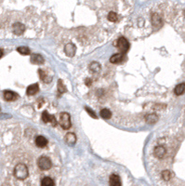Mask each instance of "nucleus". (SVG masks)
I'll return each instance as SVG.
<instances>
[{"instance_id":"obj_20","label":"nucleus","mask_w":185,"mask_h":186,"mask_svg":"<svg viewBox=\"0 0 185 186\" xmlns=\"http://www.w3.org/2000/svg\"><path fill=\"white\" fill-rule=\"evenodd\" d=\"M107 19H108V21H111V22H116V21H118L119 17H118V15H117L115 12L111 11V12H109V14H108V16H107Z\"/></svg>"},{"instance_id":"obj_5","label":"nucleus","mask_w":185,"mask_h":186,"mask_svg":"<svg viewBox=\"0 0 185 186\" xmlns=\"http://www.w3.org/2000/svg\"><path fill=\"white\" fill-rule=\"evenodd\" d=\"M25 26L21 22H14L12 25V32L16 36H21L24 33Z\"/></svg>"},{"instance_id":"obj_8","label":"nucleus","mask_w":185,"mask_h":186,"mask_svg":"<svg viewBox=\"0 0 185 186\" xmlns=\"http://www.w3.org/2000/svg\"><path fill=\"white\" fill-rule=\"evenodd\" d=\"M75 50H76V48L74 44H67L64 47V52L69 57H74L75 54Z\"/></svg>"},{"instance_id":"obj_11","label":"nucleus","mask_w":185,"mask_h":186,"mask_svg":"<svg viewBox=\"0 0 185 186\" xmlns=\"http://www.w3.org/2000/svg\"><path fill=\"white\" fill-rule=\"evenodd\" d=\"M31 61L36 64H44V59L41 55L32 54L31 55Z\"/></svg>"},{"instance_id":"obj_9","label":"nucleus","mask_w":185,"mask_h":186,"mask_svg":"<svg viewBox=\"0 0 185 186\" xmlns=\"http://www.w3.org/2000/svg\"><path fill=\"white\" fill-rule=\"evenodd\" d=\"M18 95L16 93H14L13 91H10V90H7L4 92V99L8 102H12V101H15L17 99Z\"/></svg>"},{"instance_id":"obj_13","label":"nucleus","mask_w":185,"mask_h":186,"mask_svg":"<svg viewBox=\"0 0 185 186\" xmlns=\"http://www.w3.org/2000/svg\"><path fill=\"white\" fill-rule=\"evenodd\" d=\"M166 154V149L165 147L163 146H157L156 149H155V156L158 158H162L163 157H165Z\"/></svg>"},{"instance_id":"obj_2","label":"nucleus","mask_w":185,"mask_h":186,"mask_svg":"<svg viewBox=\"0 0 185 186\" xmlns=\"http://www.w3.org/2000/svg\"><path fill=\"white\" fill-rule=\"evenodd\" d=\"M60 124L64 130H68L71 127V119L70 114L67 113H63L60 116Z\"/></svg>"},{"instance_id":"obj_25","label":"nucleus","mask_w":185,"mask_h":186,"mask_svg":"<svg viewBox=\"0 0 185 186\" xmlns=\"http://www.w3.org/2000/svg\"><path fill=\"white\" fill-rule=\"evenodd\" d=\"M171 172L169 170H164L162 172V178L165 180H169L171 179Z\"/></svg>"},{"instance_id":"obj_19","label":"nucleus","mask_w":185,"mask_h":186,"mask_svg":"<svg viewBox=\"0 0 185 186\" xmlns=\"http://www.w3.org/2000/svg\"><path fill=\"white\" fill-rule=\"evenodd\" d=\"M89 67H90V70L92 72H94V73H98V72L101 71V64L99 63H97V61H93V63H91Z\"/></svg>"},{"instance_id":"obj_4","label":"nucleus","mask_w":185,"mask_h":186,"mask_svg":"<svg viewBox=\"0 0 185 186\" xmlns=\"http://www.w3.org/2000/svg\"><path fill=\"white\" fill-rule=\"evenodd\" d=\"M38 167L39 169H41L42 170H48L49 169H51L52 167V163L50 161V159L47 157H41L38 159Z\"/></svg>"},{"instance_id":"obj_1","label":"nucleus","mask_w":185,"mask_h":186,"mask_svg":"<svg viewBox=\"0 0 185 186\" xmlns=\"http://www.w3.org/2000/svg\"><path fill=\"white\" fill-rule=\"evenodd\" d=\"M28 169L24 164H18L14 169V176L18 180H25L28 177Z\"/></svg>"},{"instance_id":"obj_23","label":"nucleus","mask_w":185,"mask_h":186,"mask_svg":"<svg viewBox=\"0 0 185 186\" xmlns=\"http://www.w3.org/2000/svg\"><path fill=\"white\" fill-rule=\"evenodd\" d=\"M17 50L21 55H29L30 54V49L26 47H19Z\"/></svg>"},{"instance_id":"obj_16","label":"nucleus","mask_w":185,"mask_h":186,"mask_svg":"<svg viewBox=\"0 0 185 186\" xmlns=\"http://www.w3.org/2000/svg\"><path fill=\"white\" fill-rule=\"evenodd\" d=\"M36 144H37L38 147L43 148V147H45V146L48 144V141H47V139H46L45 137H43V136H38V137H37V139H36Z\"/></svg>"},{"instance_id":"obj_10","label":"nucleus","mask_w":185,"mask_h":186,"mask_svg":"<svg viewBox=\"0 0 185 186\" xmlns=\"http://www.w3.org/2000/svg\"><path fill=\"white\" fill-rule=\"evenodd\" d=\"M38 89H39L38 84H33V85H31V86H29V87H27L26 93H27V95L32 96V95H35V94H36V93L38 91Z\"/></svg>"},{"instance_id":"obj_17","label":"nucleus","mask_w":185,"mask_h":186,"mask_svg":"<svg viewBox=\"0 0 185 186\" xmlns=\"http://www.w3.org/2000/svg\"><path fill=\"white\" fill-rule=\"evenodd\" d=\"M145 120L148 124H155L157 121V115L155 114H150L145 116Z\"/></svg>"},{"instance_id":"obj_21","label":"nucleus","mask_w":185,"mask_h":186,"mask_svg":"<svg viewBox=\"0 0 185 186\" xmlns=\"http://www.w3.org/2000/svg\"><path fill=\"white\" fill-rule=\"evenodd\" d=\"M41 185L42 186H52V185H54V181L49 177H45L41 181Z\"/></svg>"},{"instance_id":"obj_12","label":"nucleus","mask_w":185,"mask_h":186,"mask_svg":"<svg viewBox=\"0 0 185 186\" xmlns=\"http://www.w3.org/2000/svg\"><path fill=\"white\" fill-rule=\"evenodd\" d=\"M64 141H66L67 144L69 145H74L76 141V137L74 133H68L64 137Z\"/></svg>"},{"instance_id":"obj_22","label":"nucleus","mask_w":185,"mask_h":186,"mask_svg":"<svg viewBox=\"0 0 185 186\" xmlns=\"http://www.w3.org/2000/svg\"><path fill=\"white\" fill-rule=\"evenodd\" d=\"M101 116L103 119H110L112 117V113L108 109H102L101 111Z\"/></svg>"},{"instance_id":"obj_7","label":"nucleus","mask_w":185,"mask_h":186,"mask_svg":"<svg viewBox=\"0 0 185 186\" xmlns=\"http://www.w3.org/2000/svg\"><path fill=\"white\" fill-rule=\"evenodd\" d=\"M152 23L156 28H160L163 24V21L160 15L158 14H152Z\"/></svg>"},{"instance_id":"obj_3","label":"nucleus","mask_w":185,"mask_h":186,"mask_svg":"<svg viewBox=\"0 0 185 186\" xmlns=\"http://www.w3.org/2000/svg\"><path fill=\"white\" fill-rule=\"evenodd\" d=\"M115 44H117L116 46L118 47L119 50H120L121 53H123V54H125V53L129 50V44L128 40H127L125 37H120V38H118L117 41L115 42Z\"/></svg>"},{"instance_id":"obj_14","label":"nucleus","mask_w":185,"mask_h":186,"mask_svg":"<svg viewBox=\"0 0 185 186\" xmlns=\"http://www.w3.org/2000/svg\"><path fill=\"white\" fill-rule=\"evenodd\" d=\"M123 59H124V54L120 52V53H117V54H114V56H112L110 59V61L112 64H119V63H121Z\"/></svg>"},{"instance_id":"obj_26","label":"nucleus","mask_w":185,"mask_h":186,"mask_svg":"<svg viewBox=\"0 0 185 186\" xmlns=\"http://www.w3.org/2000/svg\"><path fill=\"white\" fill-rule=\"evenodd\" d=\"M86 110L87 111V114L90 115V116H92V117H93V118H97V115H96V114L93 112V111H92L91 109H89L88 107H86Z\"/></svg>"},{"instance_id":"obj_27","label":"nucleus","mask_w":185,"mask_h":186,"mask_svg":"<svg viewBox=\"0 0 185 186\" xmlns=\"http://www.w3.org/2000/svg\"><path fill=\"white\" fill-rule=\"evenodd\" d=\"M2 55H3V51H2V49H0V58L2 57Z\"/></svg>"},{"instance_id":"obj_24","label":"nucleus","mask_w":185,"mask_h":186,"mask_svg":"<svg viewBox=\"0 0 185 186\" xmlns=\"http://www.w3.org/2000/svg\"><path fill=\"white\" fill-rule=\"evenodd\" d=\"M58 89L60 93H64L66 92V87L64 86V82L61 80H59L58 81Z\"/></svg>"},{"instance_id":"obj_15","label":"nucleus","mask_w":185,"mask_h":186,"mask_svg":"<svg viewBox=\"0 0 185 186\" xmlns=\"http://www.w3.org/2000/svg\"><path fill=\"white\" fill-rule=\"evenodd\" d=\"M110 185L112 186H120L121 185V181H120V178L118 175L116 174H113L110 177Z\"/></svg>"},{"instance_id":"obj_18","label":"nucleus","mask_w":185,"mask_h":186,"mask_svg":"<svg viewBox=\"0 0 185 186\" xmlns=\"http://www.w3.org/2000/svg\"><path fill=\"white\" fill-rule=\"evenodd\" d=\"M184 90H185V84L184 83H181L179 85H178L176 87H175V94L179 96L181 94L184 93Z\"/></svg>"},{"instance_id":"obj_6","label":"nucleus","mask_w":185,"mask_h":186,"mask_svg":"<svg viewBox=\"0 0 185 186\" xmlns=\"http://www.w3.org/2000/svg\"><path fill=\"white\" fill-rule=\"evenodd\" d=\"M42 119H43V121L46 122V123L50 122L52 125H53V127H55V126L57 125V121H56L55 117H54L53 115L49 114L48 112H43V114H42Z\"/></svg>"}]
</instances>
